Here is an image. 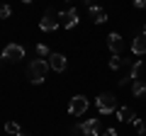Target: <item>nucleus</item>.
I'll return each instance as SVG.
<instances>
[{"mask_svg":"<svg viewBox=\"0 0 146 136\" xmlns=\"http://www.w3.org/2000/svg\"><path fill=\"white\" fill-rule=\"evenodd\" d=\"M117 119L119 121H134L136 119V114H134V110H131V107H119V110H117Z\"/></svg>","mask_w":146,"mask_h":136,"instance_id":"obj_12","label":"nucleus"},{"mask_svg":"<svg viewBox=\"0 0 146 136\" xmlns=\"http://www.w3.org/2000/svg\"><path fill=\"white\" fill-rule=\"evenodd\" d=\"M27 75H29L32 85H42L44 80H46V75H49V61L46 58H34V61H29Z\"/></svg>","mask_w":146,"mask_h":136,"instance_id":"obj_1","label":"nucleus"},{"mask_svg":"<svg viewBox=\"0 0 146 136\" xmlns=\"http://www.w3.org/2000/svg\"><path fill=\"white\" fill-rule=\"evenodd\" d=\"M131 92H134V97H144V95H146V83L134 80V85H131Z\"/></svg>","mask_w":146,"mask_h":136,"instance_id":"obj_13","label":"nucleus"},{"mask_svg":"<svg viewBox=\"0 0 146 136\" xmlns=\"http://www.w3.org/2000/svg\"><path fill=\"white\" fill-rule=\"evenodd\" d=\"M144 37H146V27H144Z\"/></svg>","mask_w":146,"mask_h":136,"instance_id":"obj_25","label":"nucleus"},{"mask_svg":"<svg viewBox=\"0 0 146 136\" xmlns=\"http://www.w3.org/2000/svg\"><path fill=\"white\" fill-rule=\"evenodd\" d=\"M17 136H29V134H25V131H20V134H17Z\"/></svg>","mask_w":146,"mask_h":136,"instance_id":"obj_23","label":"nucleus"},{"mask_svg":"<svg viewBox=\"0 0 146 136\" xmlns=\"http://www.w3.org/2000/svg\"><path fill=\"white\" fill-rule=\"evenodd\" d=\"M3 58H7V61H22L25 58V46H20V44H7L3 49Z\"/></svg>","mask_w":146,"mask_h":136,"instance_id":"obj_6","label":"nucleus"},{"mask_svg":"<svg viewBox=\"0 0 146 136\" xmlns=\"http://www.w3.org/2000/svg\"><path fill=\"white\" fill-rule=\"evenodd\" d=\"M90 17H93V22H95V24H105V22H107V12H105V10H100V7L98 5H90Z\"/></svg>","mask_w":146,"mask_h":136,"instance_id":"obj_11","label":"nucleus"},{"mask_svg":"<svg viewBox=\"0 0 146 136\" xmlns=\"http://www.w3.org/2000/svg\"><path fill=\"white\" fill-rule=\"evenodd\" d=\"M124 63H127L124 56H115V53H112V58H110V68H112V71H119Z\"/></svg>","mask_w":146,"mask_h":136,"instance_id":"obj_14","label":"nucleus"},{"mask_svg":"<svg viewBox=\"0 0 146 136\" xmlns=\"http://www.w3.org/2000/svg\"><path fill=\"white\" fill-rule=\"evenodd\" d=\"M80 129H83L85 136H100V134H102V131H100L98 119H88V121H83V124H80Z\"/></svg>","mask_w":146,"mask_h":136,"instance_id":"obj_9","label":"nucleus"},{"mask_svg":"<svg viewBox=\"0 0 146 136\" xmlns=\"http://www.w3.org/2000/svg\"><path fill=\"white\" fill-rule=\"evenodd\" d=\"M22 3H25V5H29V3H32V0H22Z\"/></svg>","mask_w":146,"mask_h":136,"instance_id":"obj_24","label":"nucleus"},{"mask_svg":"<svg viewBox=\"0 0 146 136\" xmlns=\"http://www.w3.org/2000/svg\"><path fill=\"white\" fill-rule=\"evenodd\" d=\"M46 61H49V68H51V71H56V73H63V71H66V66H68V61H66V56H63V53H51Z\"/></svg>","mask_w":146,"mask_h":136,"instance_id":"obj_8","label":"nucleus"},{"mask_svg":"<svg viewBox=\"0 0 146 136\" xmlns=\"http://www.w3.org/2000/svg\"><path fill=\"white\" fill-rule=\"evenodd\" d=\"M100 136H117V131H115V129H105Z\"/></svg>","mask_w":146,"mask_h":136,"instance_id":"obj_20","label":"nucleus"},{"mask_svg":"<svg viewBox=\"0 0 146 136\" xmlns=\"http://www.w3.org/2000/svg\"><path fill=\"white\" fill-rule=\"evenodd\" d=\"M83 3H88V5H93V3H95V0H83Z\"/></svg>","mask_w":146,"mask_h":136,"instance_id":"obj_22","label":"nucleus"},{"mask_svg":"<svg viewBox=\"0 0 146 136\" xmlns=\"http://www.w3.org/2000/svg\"><path fill=\"white\" fill-rule=\"evenodd\" d=\"M88 97H83V95H76V97L71 100V105H68V112H71L73 117H80V114H85V110H88Z\"/></svg>","mask_w":146,"mask_h":136,"instance_id":"obj_4","label":"nucleus"},{"mask_svg":"<svg viewBox=\"0 0 146 136\" xmlns=\"http://www.w3.org/2000/svg\"><path fill=\"white\" fill-rule=\"evenodd\" d=\"M36 53H39L42 58H49V56H51V51H49L46 44H39V46H36Z\"/></svg>","mask_w":146,"mask_h":136,"instance_id":"obj_18","label":"nucleus"},{"mask_svg":"<svg viewBox=\"0 0 146 136\" xmlns=\"http://www.w3.org/2000/svg\"><path fill=\"white\" fill-rule=\"evenodd\" d=\"M95 105H98V112H100V114H112V112L117 110V97H115L112 92H102V95H98Z\"/></svg>","mask_w":146,"mask_h":136,"instance_id":"obj_2","label":"nucleus"},{"mask_svg":"<svg viewBox=\"0 0 146 136\" xmlns=\"http://www.w3.org/2000/svg\"><path fill=\"white\" fill-rule=\"evenodd\" d=\"M12 15V7L10 5H0V20H7Z\"/></svg>","mask_w":146,"mask_h":136,"instance_id":"obj_19","label":"nucleus"},{"mask_svg":"<svg viewBox=\"0 0 146 136\" xmlns=\"http://www.w3.org/2000/svg\"><path fill=\"white\" fill-rule=\"evenodd\" d=\"M134 7H139V10H141V7H146V0H134Z\"/></svg>","mask_w":146,"mask_h":136,"instance_id":"obj_21","label":"nucleus"},{"mask_svg":"<svg viewBox=\"0 0 146 136\" xmlns=\"http://www.w3.org/2000/svg\"><path fill=\"white\" fill-rule=\"evenodd\" d=\"M141 68H144V63H141V58L131 66V71H129V80H139V75H141Z\"/></svg>","mask_w":146,"mask_h":136,"instance_id":"obj_15","label":"nucleus"},{"mask_svg":"<svg viewBox=\"0 0 146 136\" xmlns=\"http://www.w3.org/2000/svg\"><path fill=\"white\" fill-rule=\"evenodd\" d=\"M107 46H110V51L115 53V56H122V53H124V39H122V34L112 32L107 37Z\"/></svg>","mask_w":146,"mask_h":136,"instance_id":"obj_7","label":"nucleus"},{"mask_svg":"<svg viewBox=\"0 0 146 136\" xmlns=\"http://www.w3.org/2000/svg\"><path fill=\"white\" fill-rule=\"evenodd\" d=\"M131 124H134V129L139 131V136H146V124H144V119H139V117H136Z\"/></svg>","mask_w":146,"mask_h":136,"instance_id":"obj_16","label":"nucleus"},{"mask_svg":"<svg viewBox=\"0 0 146 136\" xmlns=\"http://www.w3.org/2000/svg\"><path fill=\"white\" fill-rule=\"evenodd\" d=\"M58 24H63V29H73L78 24V10H66V12H58Z\"/></svg>","mask_w":146,"mask_h":136,"instance_id":"obj_5","label":"nucleus"},{"mask_svg":"<svg viewBox=\"0 0 146 136\" xmlns=\"http://www.w3.org/2000/svg\"><path fill=\"white\" fill-rule=\"evenodd\" d=\"M5 131H7V134H15V136H17L22 129L17 126V121H7V124H5Z\"/></svg>","mask_w":146,"mask_h":136,"instance_id":"obj_17","label":"nucleus"},{"mask_svg":"<svg viewBox=\"0 0 146 136\" xmlns=\"http://www.w3.org/2000/svg\"><path fill=\"white\" fill-rule=\"evenodd\" d=\"M131 53H134V56H144L146 53V37L144 34H139V37L131 42Z\"/></svg>","mask_w":146,"mask_h":136,"instance_id":"obj_10","label":"nucleus"},{"mask_svg":"<svg viewBox=\"0 0 146 136\" xmlns=\"http://www.w3.org/2000/svg\"><path fill=\"white\" fill-rule=\"evenodd\" d=\"M39 29L42 32H56L58 29V12L54 10V7H49V10L44 12L42 22H39Z\"/></svg>","mask_w":146,"mask_h":136,"instance_id":"obj_3","label":"nucleus"},{"mask_svg":"<svg viewBox=\"0 0 146 136\" xmlns=\"http://www.w3.org/2000/svg\"><path fill=\"white\" fill-rule=\"evenodd\" d=\"M0 58H3V51H0Z\"/></svg>","mask_w":146,"mask_h":136,"instance_id":"obj_26","label":"nucleus"}]
</instances>
